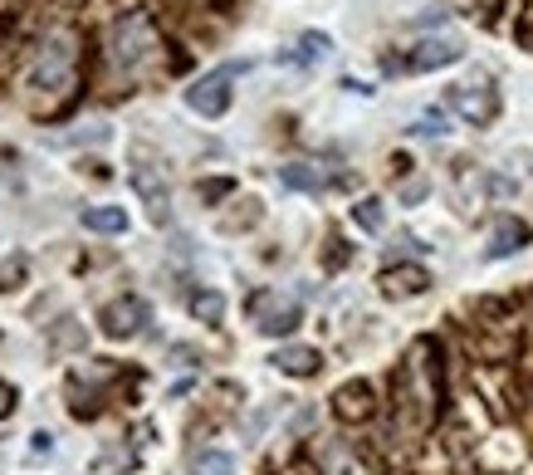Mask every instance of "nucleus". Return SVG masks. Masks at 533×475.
Segmentation results:
<instances>
[{"mask_svg": "<svg viewBox=\"0 0 533 475\" xmlns=\"http://www.w3.org/2000/svg\"><path fill=\"white\" fill-rule=\"evenodd\" d=\"M25 280V255H10V265H0V289H20Z\"/></svg>", "mask_w": 533, "mask_h": 475, "instance_id": "nucleus-20", "label": "nucleus"}, {"mask_svg": "<svg viewBox=\"0 0 533 475\" xmlns=\"http://www.w3.org/2000/svg\"><path fill=\"white\" fill-rule=\"evenodd\" d=\"M460 54H465L460 40H426L401 59V69L406 74H431V69H445V64H460Z\"/></svg>", "mask_w": 533, "mask_h": 475, "instance_id": "nucleus-9", "label": "nucleus"}, {"mask_svg": "<svg viewBox=\"0 0 533 475\" xmlns=\"http://www.w3.org/2000/svg\"><path fill=\"white\" fill-rule=\"evenodd\" d=\"M10 412H15V387L0 378V417H10Z\"/></svg>", "mask_w": 533, "mask_h": 475, "instance_id": "nucleus-23", "label": "nucleus"}, {"mask_svg": "<svg viewBox=\"0 0 533 475\" xmlns=\"http://www.w3.org/2000/svg\"><path fill=\"white\" fill-rule=\"evenodd\" d=\"M84 226L98 231V236H123V231H128V216H123V206H89V211H84Z\"/></svg>", "mask_w": 533, "mask_h": 475, "instance_id": "nucleus-13", "label": "nucleus"}, {"mask_svg": "<svg viewBox=\"0 0 533 475\" xmlns=\"http://www.w3.org/2000/svg\"><path fill=\"white\" fill-rule=\"evenodd\" d=\"M353 221L362 226V231H382V221H387V216H382V201H377V196L357 201V206H353Z\"/></svg>", "mask_w": 533, "mask_h": 475, "instance_id": "nucleus-17", "label": "nucleus"}, {"mask_svg": "<svg viewBox=\"0 0 533 475\" xmlns=\"http://www.w3.org/2000/svg\"><path fill=\"white\" fill-rule=\"evenodd\" d=\"M98 324H103V333H108V338H137V333L152 324V309H147V299H137V294H123V299L103 304Z\"/></svg>", "mask_w": 533, "mask_h": 475, "instance_id": "nucleus-7", "label": "nucleus"}, {"mask_svg": "<svg viewBox=\"0 0 533 475\" xmlns=\"http://www.w3.org/2000/svg\"><path fill=\"white\" fill-rule=\"evenodd\" d=\"M201 201H221V196H230V191H235V182H230V177H221V182H201Z\"/></svg>", "mask_w": 533, "mask_h": 475, "instance_id": "nucleus-21", "label": "nucleus"}, {"mask_svg": "<svg viewBox=\"0 0 533 475\" xmlns=\"http://www.w3.org/2000/svg\"><path fill=\"white\" fill-rule=\"evenodd\" d=\"M299 49H304V59H328V54H333V40L318 35V30H309V35L299 40Z\"/></svg>", "mask_w": 533, "mask_h": 475, "instance_id": "nucleus-19", "label": "nucleus"}, {"mask_svg": "<svg viewBox=\"0 0 533 475\" xmlns=\"http://www.w3.org/2000/svg\"><path fill=\"white\" fill-rule=\"evenodd\" d=\"M269 363H274L279 373H289V378H313V373L323 368V353H318V348H304V343H289V348H279Z\"/></svg>", "mask_w": 533, "mask_h": 475, "instance_id": "nucleus-11", "label": "nucleus"}, {"mask_svg": "<svg viewBox=\"0 0 533 475\" xmlns=\"http://www.w3.org/2000/svg\"><path fill=\"white\" fill-rule=\"evenodd\" d=\"M30 441H35V446H30V456H49V451H54V436H49V431H35Z\"/></svg>", "mask_w": 533, "mask_h": 475, "instance_id": "nucleus-22", "label": "nucleus"}, {"mask_svg": "<svg viewBox=\"0 0 533 475\" xmlns=\"http://www.w3.org/2000/svg\"><path fill=\"white\" fill-rule=\"evenodd\" d=\"M529 240H533V231L519 221V216H494V231H489L485 260H509V255H519Z\"/></svg>", "mask_w": 533, "mask_h": 475, "instance_id": "nucleus-8", "label": "nucleus"}, {"mask_svg": "<svg viewBox=\"0 0 533 475\" xmlns=\"http://www.w3.org/2000/svg\"><path fill=\"white\" fill-rule=\"evenodd\" d=\"M279 182L289 191H323V172H313L309 162H284V167H279Z\"/></svg>", "mask_w": 533, "mask_h": 475, "instance_id": "nucleus-15", "label": "nucleus"}, {"mask_svg": "<svg viewBox=\"0 0 533 475\" xmlns=\"http://www.w3.org/2000/svg\"><path fill=\"white\" fill-rule=\"evenodd\" d=\"M191 475H235V456L201 446V451H191Z\"/></svg>", "mask_w": 533, "mask_h": 475, "instance_id": "nucleus-14", "label": "nucleus"}, {"mask_svg": "<svg viewBox=\"0 0 533 475\" xmlns=\"http://www.w3.org/2000/svg\"><path fill=\"white\" fill-rule=\"evenodd\" d=\"M411 133H421V138H441V133H450V123H445L441 108H431V113H421V118L411 123Z\"/></svg>", "mask_w": 533, "mask_h": 475, "instance_id": "nucleus-18", "label": "nucleus"}, {"mask_svg": "<svg viewBox=\"0 0 533 475\" xmlns=\"http://www.w3.org/2000/svg\"><path fill=\"white\" fill-rule=\"evenodd\" d=\"M133 187H137V196L147 201V216L162 226L167 216H172V191H167V177H162V162L152 157V147H142L137 143L133 147Z\"/></svg>", "mask_w": 533, "mask_h": 475, "instance_id": "nucleus-3", "label": "nucleus"}, {"mask_svg": "<svg viewBox=\"0 0 533 475\" xmlns=\"http://www.w3.org/2000/svg\"><path fill=\"white\" fill-rule=\"evenodd\" d=\"M240 69H245V64H225V69H216V74L196 79V84L186 89V108L201 113V118H221L225 108H230V79H235Z\"/></svg>", "mask_w": 533, "mask_h": 475, "instance_id": "nucleus-5", "label": "nucleus"}, {"mask_svg": "<svg viewBox=\"0 0 533 475\" xmlns=\"http://www.w3.org/2000/svg\"><path fill=\"white\" fill-rule=\"evenodd\" d=\"M250 319H255V329L265 333V338H284V333L299 329L304 309H299V299H289V294H279V289H260V294L250 299Z\"/></svg>", "mask_w": 533, "mask_h": 475, "instance_id": "nucleus-4", "label": "nucleus"}, {"mask_svg": "<svg viewBox=\"0 0 533 475\" xmlns=\"http://www.w3.org/2000/svg\"><path fill=\"white\" fill-rule=\"evenodd\" d=\"M191 314H196L201 324H221V319H225V299L216 294V289H196V294H191Z\"/></svg>", "mask_w": 533, "mask_h": 475, "instance_id": "nucleus-16", "label": "nucleus"}, {"mask_svg": "<svg viewBox=\"0 0 533 475\" xmlns=\"http://www.w3.org/2000/svg\"><path fill=\"white\" fill-rule=\"evenodd\" d=\"M426 196V182H411V187H401V201H421Z\"/></svg>", "mask_w": 533, "mask_h": 475, "instance_id": "nucleus-25", "label": "nucleus"}, {"mask_svg": "<svg viewBox=\"0 0 533 475\" xmlns=\"http://www.w3.org/2000/svg\"><path fill=\"white\" fill-rule=\"evenodd\" d=\"M426 285H431V275H426L421 265H397V270H387V275H382V294H387V299L426 294Z\"/></svg>", "mask_w": 533, "mask_h": 475, "instance_id": "nucleus-12", "label": "nucleus"}, {"mask_svg": "<svg viewBox=\"0 0 533 475\" xmlns=\"http://www.w3.org/2000/svg\"><path fill=\"white\" fill-rule=\"evenodd\" d=\"M372 407H377V397H372V382H343L338 392H333V417L338 422H367L372 417Z\"/></svg>", "mask_w": 533, "mask_h": 475, "instance_id": "nucleus-10", "label": "nucleus"}, {"mask_svg": "<svg viewBox=\"0 0 533 475\" xmlns=\"http://www.w3.org/2000/svg\"><path fill=\"white\" fill-rule=\"evenodd\" d=\"M445 103L465 118V123H475V128H489L494 118H499V94L489 89V79H475V84H455Z\"/></svg>", "mask_w": 533, "mask_h": 475, "instance_id": "nucleus-6", "label": "nucleus"}, {"mask_svg": "<svg viewBox=\"0 0 533 475\" xmlns=\"http://www.w3.org/2000/svg\"><path fill=\"white\" fill-rule=\"evenodd\" d=\"M328 245H333V250H328V255H323V260H328V265H333V270H338V265H343V260H348V250H343V240H338V236L328 240Z\"/></svg>", "mask_w": 533, "mask_h": 475, "instance_id": "nucleus-24", "label": "nucleus"}, {"mask_svg": "<svg viewBox=\"0 0 533 475\" xmlns=\"http://www.w3.org/2000/svg\"><path fill=\"white\" fill-rule=\"evenodd\" d=\"M152 49H162V35H157L152 15H147V10H128V15L113 25V59H118L123 69H137Z\"/></svg>", "mask_w": 533, "mask_h": 475, "instance_id": "nucleus-2", "label": "nucleus"}, {"mask_svg": "<svg viewBox=\"0 0 533 475\" xmlns=\"http://www.w3.org/2000/svg\"><path fill=\"white\" fill-rule=\"evenodd\" d=\"M74 69H79V35L74 30H54L40 45L35 69H30V89L64 94V89H74Z\"/></svg>", "mask_w": 533, "mask_h": 475, "instance_id": "nucleus-1", "label": "nucleus"}]
</instances>
